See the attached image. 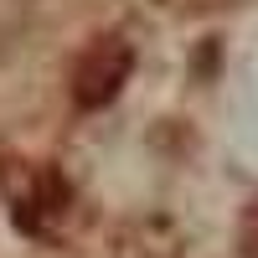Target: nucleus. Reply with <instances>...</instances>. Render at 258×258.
<instances>
[{
    "instance_id": "nucleus-1",
    "label": "nucleus",
    "mask_w": 258,
    "mask_h": 258,
    "mask_svg": "<svg viewBox=\"0 0 258 258\" xmlns=\"http://www.w3.org/2000/svg\"><path fill=\"white\" fill-rule=\"evenodd\" d=\"M129 73V47L124 41H98V47L83 57V68H78V103H109L119 93V78Z\"/></svg>"
},
{
    "instance_id": "nucleus-2",
    "label": "nucleus",
    "mask_w": 258,
    "mask_h": 258,
    "mask_svg": "<svg viewBox=\"0 0 258 258\" xmlns=\"http://www.w3.org/2000/svg\"><path fill=\"white\" fill-rule=\"evenodd\" d=\"M243 248H248V258H258V202L248 207V222H243Z\"/></svg>"
}]
</instances>
